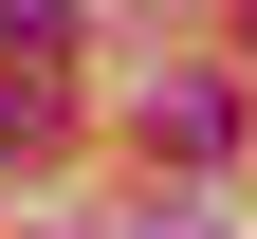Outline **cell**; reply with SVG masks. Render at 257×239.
I'll return each mask as SVG.
<instances>
[{"label": "cell", "instance_id": "cell-3", "mask_svg": "<svg viewBox=\"0 0 257 239\" xmlns=\"http://www.w3.org/2000/svg\"><path fill=\"white\" fill-rule=\"evenodd\" d=\"M128 239H239V221H220V202H166V221H128Z\"/></svg>", "mask_w": 257, "mask_h": 239}, {"label": "cell", "instance_id": "cell-2", "mask_svg": "<svg viewBox=\"0 0 257 239\" xmlns=\"http://www.w3.org/2000/svg\"><path fill=\"white\" fill-rule=\"evenodd\" d=\"M37 129H55V55H19V37H0V147H37Z\"/></svg>", "mask_w": 257, "mask_h": 239}, {"label": "cell", "instance_id": "cell-1", "mask_svg": "<svg viewBox=\"0 0 257 239\" xmlns=\"http://www.w3.org/2000/svg\"><path fill=\"white\" fill-rule=\"evenodd\" d=\"M147 147H166V166H220V147H239V92H220V74H166V92H147Z\"/></svg>", "mask_w": 257, "mask_h": 239}]
</instances>
